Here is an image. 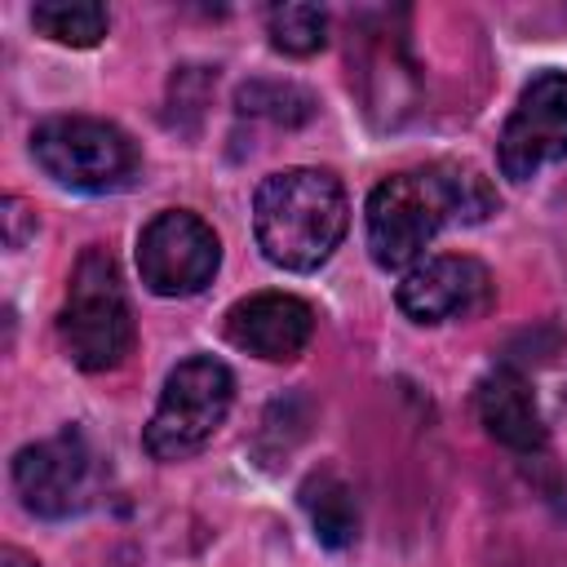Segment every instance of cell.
Segmentation results:
<instances>
[{
	"mask_svg": "<svg viewBox=\"0 0 567 567\" xmlns=\"http://www.w3.org/2000/svg\"><path fill=\"white\" fill-rule=\"evenodd\" d=\"M221 244L213 226L186 208L155 213L137 239V270L155 297H195L213 284Z\"/></svg>",
	"mask_w": 567,
	"mask_h": 567,
	"instance_id": "7",
	"label": "cell"
},
{
	"mask_svg": "<svg viewBox=\"0 0 567 567\" xmlns=\"http://www.w3.org/2000/svg\"><path fill=\"white\" fill-rule=\"evenodd\" d=\"M266 31H270V44L279 53L310 58L328 40V13L319 4H275L266 13Z\"/></svg>",
	"mask_w": 567,
	"mask_h": 567,
	"instance_id": "15",
	"label": "cell"
},
{
	"mask_svg": "<svg viewBox=\"0 0 567 567\" xmlns=\"http://www.w3.org/2000/svg\"><path fill=\"white\" fill-rule=\"evenodd\" d=\"M297 496H301V509H306L319 545H328V549L354 545V536H359V501H354V487L337 470H315L301 483Z\"/></svg>",
	"mask_w": 567,
	"mask_h": 567,
	"instance_id": "12",
	"label": "cell"
},
{
	"mask_svg": "<svg viewBox=\"0 0 567 567\" xmlns=\"http://www.w3.org/2000/svg\"><path fill=\"white\" fill-rule=\"evenodd\" d=\"M474 408H478L483 430L496 443H505L509 452H540L545 447V421H540L536 394L518 368H492L474 390Z\"/></svg>",
	"mask_w": 567,
	"mask_h": 567,
	"instance_id": "11",
	"label": "cell"
},
{
	"mask_svg": "<svg viewBox=\"0 0 567 567\" xmlns=\"http://www.w3.org/2000/svg\"><path fill=\"white\" fill-rule=\"evenodd\" d=\"M31 22L40 35H49L53 44H71V49H93L106 35V9L93 0H44L31 9Z\"/></svg>",
	"mask_w": 567,
	"mask_h": 567,
	"instance_id": "13",
	"label": "cell"
},
{
	"mask_svg": "<svg viewBox=\"0 0 567 567\" xmlns=\"http://www.w3.org/2000/svg\"><path fill=\"white\" fill-rule=\"evenodd\" d=\"M226 337L244 354H257L266 363H288L310 346L315 310L292 292H257L230 306Z\"/></svg>",
	"mask_w": 567,
	"mask_h": 567,
	"instance_id": "10",
	"label": "cell"
},
{
	"mask_svg": "<svg viewBox=\"0 0 567 567\" xmlns=\"http://www.w3.org/2000/svg\"><path fill=\"white\" fill-rule=\"evenodd\" d=\"M350 226L346 186L323 168H279L252 195V235L270 266L319 270Z\"/></svg>",
	"mask_w": 567,
	"mask_h": 567,
	"instance_id": "2",
	"label": "cell"
},
{
	"mask_svg": "<svg viewBox=\"0 0 567 567\" xmlns=\"http://www.w3.org/2000/svg\"><path fill=\"white\" fill-rule=\"evenodd\" d=\"M501 173L509 182H532L545 164L567 159V75L540 71L518 93V106L509 111L496 146Z\"/></svg>",
	"mask_w": 567,
	"mask_h": 567,
	"instance_id": "8",
	"label": "cell"
},
{
	"mask_svg": "<svg viewBox=\"0 0 567 567\" xmlns=\"http://www.w3.org/2000/svg\"><path fill=\"white\" fill-rule=\"evenodd\" d=\"M235 106H239V115H257V120H270L284 128H297L315 115V97L301 84H284V80H248L235 93Z\"/></svg>",
	"mask_w": 567,
	"mask_h": 567,
	"instance_id": "14",
	"label": "cell"
},
{
	"mask_svg": "<svg viewBox=\"0 0 567 567\" xmlns=\"http://www.w3.org/2000/svg\"><path fill=\"white\" fill-rule=\"evenodd\" d=\"M399 310L412 323H452V319H470L478 310H487L492 301V275L483 261L465 257V252H439L416 261L399 292H394Z\"/></svg>",
	"mask_w": 567,
	"mask_h": 567,
	"instance_id": "9",
	"label": "cell"
},
{
	"mask_svg": "<svg viewBox=\"0 0 567 567\" xmlns=\"http://www.w3.org/2000/svg\"><path fill=\"white\" fill-rule=\"evenodd\" d=\"M0 567H40L31 554H22V549H13V545H4V554H0Z\"/></svg>",
	"mask_w": 567,
	"mask_h": 567,
	"instance_id": "17",
	"label": "cell"
},
{
	"mask_svg": "<svg viewBox=\"0 0 567 567\" xmlns=\"http://www.w3.org/2000/svg\"><path fill=\"white\" fill-rule=\"evenodd\" d=\"M230 403H235V377L221 359H213V354L182 359L168 372V381L159 390V403L146 421V434H142L146 452L155 461L195 456L217 434Z\"/></svg>",
	"mask_w": 567,
	"mask_h": 567,
	"instance_id": "4",
	"label": "cell"
},
{
	"mask_svg": "<svg viewBox=\"0 0 567 567\" xmlns=\"http://www.w3.org/2000/svg\"><path fill=\"white\" fill-rule=\"evenodd\" d=\"M31 155L44 177L66 190L106 195L137 177V146L124 128L89 115H58L31 133Z\"/></svg>",
	"mask_w": 567,
	"mask_h": 567,
	"instance_id": "5",
	"label": "cell"
},
{
	"mask_svg": "<svg viewBox=\"0 0 567 567\" xmlns=\"http://www.w3.org/2000/svg\"><path fill=\"white\" fill-rule=\"evenodd\" d=\"M27 230H35V217H27V204L18 195H9L4 199V244L9 248H22Z\"/></svg>",
	"mask_w": 567,
	"mask_h": 567,
	"instance_id": "16",
	"label": "cell"
},
{
	"mask_svg": "<svg viewBox=\"0 0 567 567\" xmlns=\"http://www.w3.org/2000/svg\"><path fill=\"white\" fill-rule=\"evenodd\" d=\"M496 213L492 182L470 164L408 168L368 195V252L381 270H412L443 226H474Z\"/></svg>",
	"mask_w": 567,
	"mask_h": 567,
	"instance_id": "1",
	"label": "cell"
},
{
	"mask_svg": "<svg viewBox=\"0 0 567 567\" xmlns=\"http://www.w3.org/2000/svg\"><path fill=\"white\" fill-rule=\"evenodd\" d=\"M58 337H62L71 363L84 372H111L133 350L128 297H124L115 257L106 248L80 252L71 284H66L62 315H58Z\"/></svg>",
	"mask_w": 567,
	"mask_h": 567,
	"instance_id": "3",
	"label": "cell"
},
{
	"mask_svg": "<svg viewBox=\"0 0 567 567\" xmlns=\"http://www.w3.org/2000/svg\"><path fill=\"white\" fill-rule=\"evenodd\" d=\"M13 487L35 518H71L97 501L102 465L93 443L66 425L62 434L27 443L13 456Z\"/></svg>",
	"mask_w": 567,
	"mask_h": 567,
	"instance_id": "6",
	"label": "cell"
}]
</instances>
